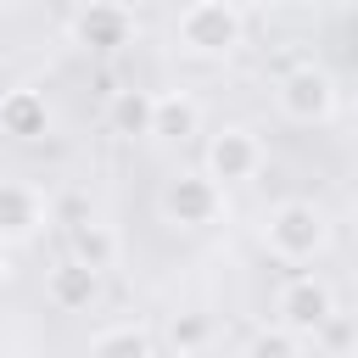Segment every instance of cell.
<instances>
[{
	"instance_id": "1",
	"label": "cell",
	"mask_w": 358,
	"mask_h": 358,
	"mask_svg": "<svg viewBox=\"0 0 358 358\" xmlns=\"http://www.w3.org/2000/svg\"><path fill=\"white\" fill-rule=\"evenodd\" d=\"M263 241H268V252H274L280 263H313V257L330 246V224H324V213H319L313 201L291 196V201H280V207L268 213Z\"/></svg>"
},
{
	"instance_id": "2",
	"label": "cell",
	"mask_w": 358,
	"mask_h": 358,
	"mask_svg": "<svg viewBox=\"0 0 358 358\" xmlns=\"http://www.w3.org/2000/svg\"><path fill=\"white\" fill-rule=\"evenodd\" d=\"M173 34H179V45L190 56H229L241 45V34H246V17H241L235 0H190L179 11Z\"/></svg>"
},
{
	"instance_id": "3",
	"label": "cell",
	"mask_w": 358,
	"mask_h": 358,
	"mask_svg": "<svg viewBox=\"0 0 358 358\" xmlns=\"http://www.w3.org/2000/svg\"><path fill=\"white\" fill-rule=\"evenodd\" d=\"M274 101H280V112H285L291 123H330V117H336V78H330L324 67L302 62V67H291V73L280 78Z\"/></svg>"
},
{
	"instance_id": "4",
	"label": "cell",
	"mask_w": 358,
	"mask_h": 358,
	"mask_svg": "<svg viewBox=\"0 0 358 358\" xmlns=\"http://www.w3.org/2000/svg\"><path fill=\"white\" fill-rule=\"evenodd\" d=\"M274 313H280V330H291V336H324V324L336 319V296L324 280L296 274L291 285H280Z\"/></svg>"
},
{
	"instance_id": "5",
	"label": "cell",
	"mask_w": 358,
	"mask_h": 358,
	"mask_svg": "<svg viewBox=\"0 0 358 358\" xmlns=\"http://www.w3.org/2000/svg\"><path fill=\"white\" fill-rule=\"evenodd\" d=\"M263 168V140L246 129V123H224L213 140H207V179L224 190V185H235V179H252Z\"/></svg>"
},
{
	"instance_id": "6",
	"label": "cell",
	"mask_w": 358,
	"mask_h": 358,
	"mask_svg": "<svg viewBox=\"0 0 358 358\" xmlns=\"http://www.w3.org/2000/svg\"><path fill=\"white\" fill-rule=\"evenodd\" d=\"M129 34H134V17L117 0H90L73 17V39L84 50H117V45H129Z\"/></svg>"
},
{
	"instance_id": "7",
	"label": "cell",
	"mask_w": 358,
	"mask_h": 358,
	"mask_svg": "<svg viewBox=\"0 0 358 358\" xmlns=\"http://www.w3.org/2000/svg\"><path fill=\"white\" fill-rule=\"evenodd\" d=\"M162 207H168V218L173 224H213L218 218V207H224V190L207 179V173H179L173 185H168V196H162Z\"/></svg>"
},
{
	"instance_id": "8",
	"label": "cell",
	"mask_w": 358,
	"mask_h": 358,
	"mask_svg": "<svg viewBox=\"0 0 358 358\" xmlns=\"http://www.w3.org/2000/svg\"><path fill=\"white\" fill-rule=\"evenodd\" d=\"M45 224V196L22 179H0V235L6 241H28Z\"/></svg>"
},
{
	"instance_id": "9",
	"label": "cell",
	"mask_w": 358,
	"mask_h": 358,
	"mask_svg": "<svg viewBox=\"0 0 358 358\" xmlns=\"http://www.w3.org/2000/svg\"><path fill=\"white\" fill-rule=\"evenodd\" d=\"M45 291H50V302H56V308L78 313V308H90V302H95V291H101V268L78 263V257H62V263L50 268Z\"/></svg>"
},
{
	"instance_id": "10",
	"label": "cell",
	"mask_w": 358,
	"mask_h": 358,
	"mask_svg": "<svg viewBox=\"0 0 358 358\" xmlns=\"http://www.w3.org/2000/svg\"><path fill=\"white\" fill-rule=\"evenodd\" d=\"M45 123H50V106H45L39 90L22 84V90H6V95H0V134H11V140H39Z\"/></svg>"
},
{
	"instance_id": "11",
	"label": "cell",
	"mask_w": 358,
	"mask_h": 358,
	"mask_svg": "<svg viewBox=\"0 0 358 358\" xmlns=\"http://www.w3.org/2000/svg\"><path fill=\"white\" fill-rule=\"evenodd\" d=\"M196 129H201V106L190 95H179V90L157 95V106H151V134L157 140H190Z\"/></svg>"
},
{
	"instance_id": "12",
	"label": "cell",
	"mask_w": 358,
	"mask_h": 358,
	"mask_svg": "<svg viewBox=\"0 0 358 358\" xmlns=\"http://www.w3.org/2000/svg\"><path fill=\"white\" fill-rule=\"evenodd\" d=\"M67 257H78V263H90V268H106V263L117 257V235H112V224H101V218H78L73 235H67Z\"/></svg>"
},
{
	"instance_id": "13",
	"label": "cell",
	"mask_w": 358,
	"mask_h": 358,
	"mask_svg": "<svg viewBox=\"0 0 358 358\" xmlns=\"http://www.w3.org/2000/svg\"><path fill=\"white\" fill-rule=\"evenodd\" d=\"M151 106H157V95L151 90H112V101H106V123L117 129V134H151Z\"/></svg>"
},
{
	"instance_id": "14",
	"label": "cell",
	"mask_w": 358,
	"mask_h": 358,
	"mask_svg": "<svg viewBox=\"0 0 358 358\" xmlns=\"http://www.w3.org/2000/svg\"><path fill=\"white\" fill-rule=\"evenodd\" d=\"M90 358H157V341L140 324H112L90 341Z\"/></svg>"
},
{
	"instance_id": "15",
	"label": "cell",
	"mask_w": 358,
	"mask_h": 358,
	"mask_svg": "<svg viewBox=\"0 0 358 358\" xmlns=\"http://www.w3.org/2000/svg\"><path fill=\"white\" fill-rule=\"evenodd\" d=\"M207 330H213V324H207L201 313H179V319L168 324V341L179 347V358H196V352L207 347Z\"/></svg>"
},
{
	"instance_id": "16",
	"label": "cell",
	"mask_w": 358,
	"mask_h": 358,
	"mask_svg": "<svg viewBox=\"0 0 358 358\" xmlns=\"http://www.w3.org/2000/svg\"><path fill=\"white\" fill-rule=\"evenodd\" d=\"M302 336H291V330H257L252 341H246V358H302V347H296Z\"/></svg>"
},
{
	"instance_id": "17",
	"label": "cell",
	"mask_w": 358,
	"mask_h": 358,
	"mask_svg": "<svg viewBox=\"0 0 358 358\" xmlns=\"http://www.w3.org/2000/svg\"><path fill=\"white\" fill-rule=\"evenodd\" d=\"M252 6H285V0H252Z\"/></svg>"
}]
</instances>
